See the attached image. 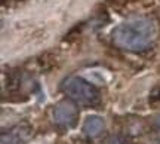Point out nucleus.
Segmentation results:
<instances>
[{"label": "nucleus", "mask_w": 160, "mask_h": 144, "mask_svg": "<svg viewBox=\"0 0 160 144\" xmlns=\"http://www.w3.org/2000/svg\"><path fill=\"white\" fill-rule=\"evenodd\" d=\"M157 24L147 17L129 18L111 31V40L119 49L129 52H144L157 40Z\"/></svg>", "instance_id": "nucleus-1"}, {"label": "nucleus", "mask_w": 160, "mask_h": 144, "mask_svg": "<svg viewBox=\"0 0 160 144\" xmlns=\"http://www.w3.org/2000/svg\"><path fill=\"white\" fill-rule=\"evenodd\" d=\"M61 91L67 97L80 105H95L99 101V92L97 88L83 77L70 76L61 83Z\"/></svg>", "instance_id": "nucleus-2"}, {"label": "nucleus", "mask_w": 160, "mask_h": 144, "mask_svg": "<svg viewBox=\"0 0 160 144\" xmlns=\"http://www.w3.org/2000/svg\"><path fill=\"white\" fill-rule=\"evenodd\" d=\"M52 117H53V122L58 126L73 128L77 123V119H79V110H77L74 103H71L68 100H64V101L55 105Z\"/></svg>", "instance_id": "nucleus-3"}, {"label": "nucleus", "mask_w": 160, "mask_h": 144, "mask_svg": "<svg viewBox=\"0 0 160 144\" xmlns=\"http://www.w3.org/2000/svg\"><path fill=\"white\" fill-rule=\"evenodd\" d=\"M31 137V128L27 125H18L2 134V144H27Z\"/></svg>", "instance_id": "nucleus-4"}, {"label": "nucleus", "mask_w": 160, "mask_h": 144, "mask_svg": "<svg viewBox=\"0 0 160 144\" xmlns=\"http://www.w3.org/2000/svg\"><path fill=\"white\" fill-rule=\"evenodd\" d=\"M105 129V122L99 116H88L83 122V132L89 138H97Z\"/></svg>", "instance_id": "nucleus-5"}, {"label": "nucleus", "mask_w": 160, "mask_h": 144, "mask_svg": "<svg viewBox=\"0 0 160 144\" xmlns=\"http://www.w3.org/2000/svg\"><path fill=\"white\" fill-rule=\"evenodd\" d=\"M105 144H129V141L122 135H111V137L107 138Z\"/></svg>", "instance_id": "nucleus-6"}, {"label": "nucleus", "mask_w": 160, "mask_h": 144, "mask_svg": "<svg viewBox=\"0 0 160 144\" xmlns=\"http://www.w3.org/2000/svg\"><path fill=\"white\" fill-rule=\"evenodd\" d=\"M151 144H160V135H157L154 140H153V143Z\"/></svg>", "instance_id": "nucleus-7"}, {"label": "nucleus", "mask_w": 160, "mask_h": 144, "mask_svg": "<svg viewBox=\"0 0 160 144\" xmlns=\"http://www.w3.org/2000/svg\"><path fill=\"white\" fill-rule=\"evenodd\" d=\"M156 125L160 128V116H157V119H156Z\"/></svg>", "instance_id": "nucleus-8"}]
</instances>
